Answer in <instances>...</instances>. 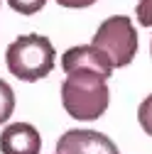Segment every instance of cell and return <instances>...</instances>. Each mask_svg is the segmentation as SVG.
Returning <instances> with one entry per match:
<instances>
[{"label":"cell","instance_id":"1","mask_svg":"<svg viewBox=\"0 0 152 154\" xmlns=\"http://www.w3.org/2000/svg\"><path fill=\"white\" fill-rule=\"evenodd\" d=\"M108 79L93 71H71L62 83V105L76 120H98L108 110Z\"/></svg>","mask_w":152,"mask_h":154},{"label":"cell","instance_id":"2","mask_svg":"<svg viewBox=\"0 0 152 154\" xmlns=\"http://www.w3.org/2000/svg\"><path fill=\"white\" fill-rule=\"evenodd\" d=\"M5 64L20 81H42L54 69V44L44 34H22L8 44Z\"/></svg>","mask_w":152,"mask_h":154},{"label":"cell","instance_id":"3","mask_svg":"<svg viewBox=\"0 0 152 154\" xmlns=\"http://www.w3.org/2000/svg\"><path fill=\"white\" fill-rule=\"evenodd\" d=\"M91 44L108 56L113 69H123L138 54V32L128 15H113L101 22Z\"/></svg>","mask_w":152,"mask_h":154},{"label":"cell","instance_id":"4","mask_svg":"<svg viewBox=\"0 0 152 154\" xmlns=\"http://www.w3.org/2000/svg\"><path fill=\"white\" fill-rule=\"evenodd\" d=\"M54 154H118V147L103 132L69 130L59 137Z\"/></svg>","mask_w":152,"mask_h":154},{"label":"cell","instance_id":"5","mask_svg":"<svg viewBox=\"0 0 152 154\" xmlns=\"http://www.w3.org/2000/svg\"><path fill=\"white\" fill-rule=\"evenodd\" d=\"M62 69L66 73L93 71V73H101L103 79H110V73H113V64L108 61V56L101 49H96L93 44H79V47L66 49L64 56H62Z\"/></svg>","mask_w":152,"mask_h":154},{"label":"cell","instance_id":"6","mask_svg":"<svg viewBox=\"0 0 152 154\" xmlns=\"http://www.w3.org/2000/svg\"><path fill=\"white\" fill-rule=\"evenodd\" d=\"M42 137L30 122H12L0 132V152L3 154H40Z\"/></svg>","mask_w":152,"mask_h":154},{"label":"cell","instance_id":"7","mask_svg":"<svg viewBox=\"0 0 152 154\" xmlns=\"http://www.w3.org/2000/svg\"><path fill=\"white\" fill-rule=\"evenodd\" d=\"M12 110H15V91L10 88L8 81L0 79V125L10 120Z\"/></svg>","mask_w":152,"mask_h":154},{"label":"cell","instance_id":"8","mask_svg":"<svg viewBox=\"0 0 152 154\" xmlns=\"http://www.w3.org/2000/svg\"><path fill=\"white\" fill-rule=\"evenodd\" d=\"M8 5L20 15H34L47 5V0H8Z\"/></svg>","mask_w":152,"mask_h":154},{"label":"cell","instance_id":"9","mask_svg":"<svg viewBox=\"0 0 152 154\" xmlns=\"http://www.w3.org/2000/svg\"><path fill=\"white\" fill-rule=\"evenodd\" d=\"M138 122L152 137V95H147V98L140 103V108H138Z\"/></svg>","mask_w":152,"mask_h":154},{"label":"cell","instance_id":"10","mask_svg":"<svg viewBox=\"0 0 152 154\" xmlns=\"http://www.w3.org/2000/svg\"><path fill=\"white\" fill-rule=\"evenodd\" d=\"M135 15H138V22L142 27H152V0H138Z\"/></svg>","mask_w":152,"mask_h":154},{"label":"cell","instance_id":"11","mask_svg":"<svg viewBox=\"0 0 152 154\" xmlns=\"http://www.w3.org/2000/svg\"><path fill=\"white\" fill-rule=\"evenodd\" d=\"M62 8H74V10H81V8H88V5H93L96 0H56Z\"/></svg>","mask_w":152,"mask_h":154},{"label":"cell","instance_id":"12","mask_svg":"<svg viewBox=\"0 0 152 154\" xmlns=\"http://www.w3.org/2000/svg\"><path fill=\"white\" fill-rule=\"evenodd\" d=\"M150 54H152V42H150Z\"/></svg>","mask_w":152,"mask_h":154}]
</instances>
